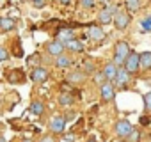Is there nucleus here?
Wrapping results in <instances>:
<instances>
[{
    "label": "nucleus",
    "mask_w": 151,
    "mask_h": 142,
    "mask_svg": "<svg viewBox=\"0 0 151 142\" xmlns=\"http://www.w3.org/2000/svg\"><path fill=\"white\" fill-rule=\"evenodd\" d=\"M66 115H62V114H57V115H53L52 119H50V124H48V128H50V131L52 133H57V135H62L64 133V128H66Z\"/></svg>",
    "instance_id": "nucleus-2"
},
{
    "label": "nucleus",
    "mask_w": 151,
    "mask_h": 142,
    "mask_svg": "<svg viewBox=\"0 0 151 142\" xmlns=\"http://www.w3.org/2000/svg\"><path fill=\"white\" fill-rule=\"evenodd\" d=\"M62 142H75V135H66Z\"/></svg>",
    "instance_id": "nucleus-33"
},
{
    "label": "nucleus",
    "mask_w": 151,
    "mask_h": 142,
    "mask_svg": "<svg viewBox=\"0 0 151 142\" xmlns=\"http://www.w3.org/2000/svg\"><path fill=\"white\" fill-rule=\"evenodd\" d=\"M22 142H30V140H27V138H23V140H22Z\"/></svg>",
    "instance_id": "nucleus-37"
},
{
    "label": "nucleus",
    "mask_w": 151,
    "mask_h": 142,
    "mask_svg": "<svg viewBox=\"0 0 151 142\" xmlns=\"http://www.w3.org/2000/svg\"><path fill=\"white\" fill-rule=\"evenodd\" d=\"M64 50H66V46H64V43H60V41H50L48 44H46V52L52 55V57H57V55H60V53H64Z\"/></svg>",
    "instance_id": "nucleus-10"
},
{
    "label": "nucleus",
    "mask_w": 151,
    "mask_h": 142,
    "mask_svg": "<svg viewBox=\"0 0 151 142\" xmlns=\"http://www.w3.org/2000/svg\"><path fill=\"white\" fill-rule=\"evenodd\" d=\"M100 93H101V100H103L105 103H109V101H112V100L116 98V87H114L112 82H105V84H101Z\"/></svg>",
    "instance_id": "nucleus-7"
},
{
    "label": "nucleus",
    "mask_w": 151,
    "mask_h": 142,
    "mask_svg": "<svg viewBox=\"0 0 151 142\" xmlns=\"http://www.w3.org/2000/svg\"><path fill=\"white\" fill-rule=\"evenodd\" d=\"M130 46H128V43L126 41H119L117 44H116V48H114V62L121 67L123 64H124V60H126V57L130 55Z\"/></svg>",
    "instance_id": "nucleus-1"
},
{
    "label": "nucleus",
    "mask_w": 151,
    "mask_h": 142,
    "mask_svg": "<svg viewBox=\"0 0 151 142\" xmlns=\"http://www.w3.org/2000/svg\"><path fill=\"white\" fill-rule=\"evenodd\" d=\"M39 142H57V140H55V137H52V135H46V137H43Z\"/></svg>",
    "instance_id": "nucleus-31"
},
{
    "label": "nucleus",
    "mask_w": 151,
    "mask_h": 142,
    "mask_svg": "<svg viewBox=\"0 0 151 142\" xmlns=\"http://www.w3.org/2000/svg\"><path fill=\"white\" fill-rule=\"evenodd\" d=\"M124 7H126V11H139V7H140V0H124Z\"/></svg>",
    "instance_id": "nucleus-21"
},
{
    "label": "nucleus",
    "mask_w": 151,
    "mask_h": 142,
    "mask_svg": "<svg viewBox=\"0 0 151 142\" xmlns=\"http://www.w3.org/2000/svg\"><path fill=\"white\" fill-rule=\"evenodd\" d=\"M139 123H140L142 126H146V124H149V117H147V115H142V117L139 119Z\"/></svg>",
    "instance_id": "nucleus-32"
},
{
    "label": "nucleus",
    "mask_w": 151,
    "mask_h": 142,
    "mask_svg": "<svg viewBox=\"0 0 151 142\" xmlns=\"http://www.w3.org/2000/svg\"><path fill=\"white\" fill-rule=\"evenodd\" d=\"M128 23H130V14H128V11H114V25H116V29L117 30H124L126 27H128Z\"/></svg>",
    "instance_id": "nucleus-5"
},
{
    "label": "nucleus",
    "mask_w": 151,
    "mask_h": 142,
    "mask_svg": "<svg viewBox=\"0 0 151 142\" xmlns=\"http://www.w3.org/2000/svg\"><path fill=\"white\" fill-rule=\"evenodd\" d=\"M69 39H73V29H60V30H57V41L68 43Z\"/></svg>",
    "instance_id": "nucleus-17"
},
{
    "label": "nucleus",
    "mask_w": 151,
    "mask_h": 142,
    "mask_svg": "<svg viewBox=\"0 0 151 142\" xmlns=\"http://www.w3.org/2000/svg\"><path fill=\"white\" fill-rule=\"evenodd\" d=\"M48 77H50V71H48L46 67H43V66H36V67L30 71V78H32L36 84H43V82H46Z\"/></svg>",
    "instance_id": "nucleus-6"
},
{
    "label": "nucleus",
    "mask_w": 151,
    "mask_h": 142,
    "mask_svg": "<svg viewBox=\"0 0 151 142\" xmlns=\"http://www.w3.org/2000/svg\"><path fill=\"white\" fill-rule=\"evenodd\" d=\"M86 142H98V138H96V137H89Z\"/></svg>",
    "instance_id": "nucleus-35"
},
{
    "label": "nucleus",
    "mask_w": 151,
    "mask_h": 142,
    "mask_svg": "<svg viewBox=\"0 0 151 142\" xmlns=\"http://www.w3.org/2000/svg\"><path fill=\"white\" fill-rule=\"evenodd\" d=\"M80 4H82V7L89 9V7H93V6H94V0H80Z\"/></svg>",
    "instance_id": "nucleus-30"
},
{
    "label": "nucleus",
    "mask_w": 151,
    "mask_h": 142,
    "mask_svg": "<svg viewBox=\"0 0 151 142\" xmlns=\"http://www.w3.org/2000/svg\"><path fill=\"white\" fill-rule=\"evenodd\" d=\"M126 142H140V130L139 128H133L132 133L126 137Z\"/></svg>",
    "instance_id": "nucleus-25"
},
{
    "label": "nucleus",
    "mask_w": 151,
    "mask_h": 142,
    "mask_svg": "<svg viewBox=\"0 0 151 142\" xmlns=\"http://www.w3.org/2000/svg\"><path fill=\"white\" fill-rule=\"evenodd\" d=\"M86 78V73H84V71H73V73H69L68 75V80L73 84V82H82Z\"/></svg>",
    "instance_id": "nucleus-20"
},
{
    "label": "nucleus",
    "mask_w": 151,
    "mask_h": 142,
    "mask_svg": "<svg viewBox=\"0 0 151 142\" xmlns=\"http://www.w3.org/2000/svg\"><path fill=\"white\" fill-rule=\"evenodd\" d=\"M0 142H7V140H6V137H2V135H0Z\"/></svg>",
    "instance_id": "nucleus-36"
},
{
    "label": "nucleus",
    "mask_w": 151,
    "mask_h": 142,
    "mask_svg": "<svg viewBox=\"0 0 151 142\" xmlns=\"http://www.w3.org/2000/svg\"><path fill=\"white\" fill-rule=\"evenodd\" d=\"M71 64H73V59L68 53H60V55L55 57V66L57 67H69Z\"/></svg>",
    "instance_id": "nucleus-14"
},
{
    "label": "nucleus",
    "mask_w": 151,
    "mask_h": 142,
    "mask_svg": "<svg viewBox=\"0 0 151 142\" xmlns=\"http://www.w3.org/2000/svg\"><path fill=\"white\" fill-rule=\"evenodd\" d=\"M13 29H16V20H13V18H0V30L2 32H9V30H13Z\"/></svg>",
    "instance_id": "nucleus-16"
},
{
    "label": "nucleus",
    "mask_w": 151,
    "mask_h": 142,
    "mask_svg": "<svg viewBox=\"0 0 151 142\" xmlns=\"http://www.w3.org/2000/svg\"><path fill=\"white\" fill-rule=\"evenodd\" d=\"M139 66L140 69H151V52L139 53Z\"/></svg>",
    "instance_id": "nucleus-15"
},
{
    "label": "nucleus",
    "mask_w": 151,
    "mask_h": 142,
    "mask_svg": "<svg viewBox=\"0 0 151 142\" xmlns=\"http://www.w3.org/2000/svg\"><path fill=\"white\" fill-rule=\"evenodd\" d=\"M117 69H119V66H117L114 60H110V62L105 64V67H103V75H105L107 82H114V80H116V77H117Z\"/></svg>",
    "instance_id": "nucleus-8"
},
{
    "label": "nucleus",
    "mask_w": 151,
    "mask_h": 142,
    "mask_svg": "<svg viewBox=\"0 0 151 142\" xmlns=\"http://www.w3.org/2000/svg\"><path fill=\"white\" fill-rule=\"evenodd\" d=\"M84 73L86 75H94L96 73V66L93 60H84Z\"/></svg>",
    "instance_id": "nucleus-22"
},
{
    "label": "nucleus",
    "mask_w": 151,
    "mask_h": 142,
    "mask_svg": "<svg viewBox=\"0 0 151 142\" xmlns=\"http://www.w3.org/2000/svg\"><path fill=\"white\" fill-rule=\"evenodd\" d=\"M140 32H151V14L140 20Z\"/></svg>",
    "instance_id": "nucleus-23"
},
{
    "label": "nucleus",
    "mask_w": 151,
    "mask_h": 142,
    "mask_svg": "<svg viewBox=\"0 0 151 142\" xmlns=\"http://www.w3.org/2000/svg\"><path fill=\"white\" fill-rule=\"evenodd\" d=\"M130 73L124 69V67H119L117 69V77H116V80L112 82L114 84V87H124V85H128V82H130Z\"/></svg>",
    "instance_id": "nucleus-9"
},
{
    "label": "nucleus",
    "mask_w": 151,
    "mask_h": 142,
    "mask_svg": "<svg viewBox=\"0 0 151 142\" xmlns=\"http://www.w3.org/2000/svg\"><path fill=\"white\" fill-rule=\"evenodd\" d=\"M93 80H94L98 85H101V84L107 82V78H105V75H103V71H96V73L93 75Z\"/></svg>",
    "instance_id": "nucleus-26"
},
{
    "label": "nucleus",
    "mask_w": 151,
    "mask_h": 142,
    "mask_svg": "<svg viewBox=\"0 0 151 142\" xmlns=\"http://www.w3.org/2000/svg\"><path fill=\"white\" fill-rule=\"evenodd\" d=\"M73 103V94L71 93H60L59 94V105L60 107H69Z\"/></svg>",
    "instance_id": "nucleus-19"
},
{
    "label": "nucleus",
    "mask_w": 151,
    "mask_h": 142,
    "mask_svg": "<svg viewBox=\"0 0 151 142\" xmlns=\"http://www.w3.org/2000/svg\"><path fill=\"white\" fill-rule=\"evenodd\" d=\"M123 67L128 71L130 75H135L137 71L140 69V66H139V53H137V52H130V55L126 57V60H124Z\"/></svg>",
    "instance_id": "nucleus-4"
},
{
    "label": "nucleus",
    "mask_w": 151,
    "mask_h": 142,
    "mask_svg": "<svg viewBox=\"0 0 151 142\" xmlns=\"http://www.w3.org/2000/svg\"><path fill=\"white\" fill-rule=\"evenodd\" d=\"M59 2H60L62 6H68V4H71V0H59Z\"/></svg>",
    "instance_id": "nucleus-34"
},
{
    "label": "nucleus",
    "mask_w": 151,
    "mask_h": 142,
    "mask_svg": "<svg viewBox=\"0 0 151 142\" xmlns=\"http://www.w3.org/2000/svg\"><path fill=\"white\" fill-rule=\"evenodd\" d=\"M87 36H89L93 41L100 43V41H103V37H105V32H103V29H100L98 25H93V27H89V30H87Z\"/></svg>",
    "instance_id": "nucleus-12"
},
{
    "label": "nucleus",
    "mask_w": 151,
    "mask_h": 142,
    "mask_svg": "<svg viewBox=\"0 0 151 142\" xmlns=\"http://www.w3.org/2000/svg\"><path fill=\"white\" fill-rule=\"evenodd\" d=\"M64 46H66V50H69V52H84V43L80 41V39H69L68 43H64Z\"/></svg>",
    "instance_id": "nucleus-13"
},
{
    "label": "nucleus",
    "mask_w": 151,
    "mask_h": 142,
    "mask_svg": "<svg viewBox=\"0 0 151 142\" xmlns=\"http://www.w3.org/2000/svg\"><path fill=\"white\" fill-rule=\"evenodd\" d=\"M7 59H9V52L4 46H0V62H6Z\"/></svg>",
    "instance_id": "nucleus-28"
},
{
    "label": "nucleus",
    "mask_w": 151,
    "mask_h": 142,
    "mask_svg": "<svg viewBox=\"0 0 151 142\" xmlns=\"http://www.w3.org/2000/svg\"><path fill=\"white\" fill-rule=\"evenodd\" d=\"M144 107H146V110L151 114V93H146V94H144Z\"/></svg>",
    "instance_id": "nucleus-27"
},
{
    "label": "nucleus",
    "mask_w": 151,
    "mask_h": 142,
    "mask_svg": "<svg viewBox=\"0 0 151 142\" xmlns=\"http://www.w3.org/2000/svg\"><path fill=\"white\" fill-rule=\"evenodd\" d=\"M114 7H105V9H101L100 11V14H98V22L101 23V25H109L112 20H114Z\"/></svg>",
    "instance_id": "nucleus-11"
},
{
    "label": "nucleus",
    "mask_w": 151,
    "mask_h": 142,
    "mask_svg": "<svg viewBox=\"0 0 151 142\" xmlns=\"http://www.w3.org/2000/svg\"><path fill=\"white\" fill-rule=\"evenodd\" d=\"M117 142H123V140H117Z\"/></svg>",
    "instance_id": "nucleus-38"
},
{
    "label": "nucleus",
    "mask_w": 151,
    "mask_h": 142,
    "mask_svg": "<svg viewBox=\"0 0 151 142\" xmlns=\"http://www.w3.org/2000/svg\"><path fill=\"white\" fill-rule=\"evenodd\" d=\"M23 78H25V77H23V71H22V69H14L13 73L9 75V80H11V82H23Z\"/></svg>",
    "instance_id": "nucleus-24"
},
{
    "label": "nucleus",
    "mask_w": 151,
    "mask_h": 142,
    "mask_svg": "<svg viewBox=\"0 0 151 142\" xmlns=\"http://www.w3.org/2000/svg\"><path fill=\"white\" fill-rule=\"evenodd\" d=\"M30 114H34V115H43V114H45V103L39 101V100H34V101L30 103Z\"/></svg>",
    "instance_id": "nucleus-18"
},
{
    "label": "nucleus",
    "mask_w": 151,
    "mask_h": 142,
    "mask_svg": "<svg viewBox=\"0 0 151 142\" xmlns=\"http://www.w3.org/2000/svg\"><path fill=\"white\" fill-rule=\"evenodd\" d=\"M32 6H34L36 9H43V7L46 6V0H32Z\"/></svg>",
    "instance_id": "nucleus-29"
},
{
    "label": "nucleus",
    "mask_w": 151,
    "mask_h": 142,
    "mask_svg": "<svg viewBox=\"0 0 151 142\" xmlns=\"http://www.w3.org/2000/svg\"><path fill=\"white\" fill-rule=\"evenodd\" d=\"M132 130H133V126H132V123H130L128 119H119V121L114 124V133H116L119 138H126V137L132 133Z\"/></svg>",
    "instance_id": "nucleus-3"
}]
</instances>
